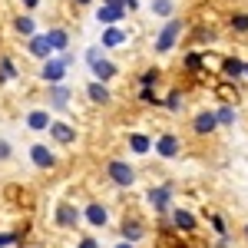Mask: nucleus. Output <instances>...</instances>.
I'll list each match as a JSON object with an SVG mask.
<instances>
[{
	"label": "nucleus",
	"instance_id": "38",
	"mask_svg": "<svg viewBox=\"0 0 248 248\" xmlns=\"http://www.w3.org/2000/svg\"><path fill=\"white\" fill-rule=\"evenodd\" d=\"M20 3H23L27 10H37V7H40V0H20Z\"/></svg>",
	"mask_w": 248,
	"mask_h": 248
},
{
	"label": "nucleus",
	"instance_id": "26",
	"mask_svg": "<svg viewBox=\"0 0 248 248\" xmlns=\"http://www.w3.org/2000/svg\"><path fill=\"white\" fill-rule=\"evenodd\" d=\"M139 83H142V90H153L155 83H159V70H146V73H142V79H139Z\"/></svg>",
	"mask_w": 248,
	"mask_h": 248
},
{
	"label": "nucleus",
	"instance_id": "17",
	"mask_svg": "<svg viewBox=\"0 0 248 248\" xmlns=\"http://www.w3.org/2000/svg\"><path fill=\"white\" fill-rule=\"evenodd\" d=\"M215 126H218V119H215V113H209V109H205V113H199V116H195V123H192V129H195L199 136L215 133Z\"/></svg>",
	"mask_w": 248,
	"mask_h": 248
},
{
	"label": "nucleus",
	"instance_id": "40",
	"mask_svg": "<svg viewBox=\"0 0 248 248\" xmlns=\"http://www.w3.org/2000/svg\"><path fill=\"white\" fill-rule=\"evenodd\" d=\"M116 248H136V245H133V242H119Z\"/></svg>",
	"mask_w": 248,
	"mask_h": 248
},
{
	"label": "nucleus",
	"instance_id": "5",
	"mask_svg": "<svg viewBox=\"0 0 248 248\" xmlns=\"http://www.w3.org/2000/svg\"><path fill=\"white\" fill-rule=\"evenodd\" d=\"M53 218H57L60 229H77V222L83 218V215H79L77 205H70V202H60L57 212H53Z\"/></svg>",
	"mask_w": 248,
	"mask_h": 248
},
{
	"label": "nucleus",
	"instance_id": "14",
	"mask_svg": "<svg viewBox=\"0 0 248 248\" xmlns=\"http://www.w3.org/2000/svg\"><path fill=\"white\" fill-rule=\"evenodd\" d=\"M50 109H30L27 113V129H33V133H46L50 129Z\"/></svg>",
	"mask_w": 248,
	"mask_h": 248
},
{
	"label": "nucleus",
	"instance_id": "4",
	"mask_svg": "<svg viewBox=\"0 0 248 248\" xmlns=\"http://www.w3.org/2000/svg\"><path fill=\"white\" fill-rule=\"evenodd\" d=\"M96 20H99L103 27H116V23H123V20H126V7H116V3H99Z\"/></svg>",
	"mask_w": 248,
	"mask_h": 248
},
{
	"label": "nucleus",
	"instance_id": "28",
	"mask_svg": "<svg viewBox=\"0 0 248 248\" xmlns=\"http://www.w3.org/2000/svg\"><path fill=\"white\" fill-rule=\"evenodd\" d=\"M232 27H235L238 33H248V14H238V17H232Z\"/></svg>",
	"mask_w": 248,
	"mask_h": 248
},
{
	"label": "nucleus",
	"instance_id": "24",
	"mask_svg": "<svg viewBox=\"0 0 248 248\" xmlns=\"http://www.w3.org/2000/svg\"><path fill=\"white\" fill-rule=\"evenodd\" d=\"M7 79H17V66H14L10 57H0V86H3Z\"/></svg>",
	"mask_w": 248,
	"mask_h": 248
},
{
	"label": "nucleus",
	"instance_id": "6",
	"mask_svg": "<svg viewBox=\"0 0 248 248\" xmlns=\"http://www.w3.org/2000/svg\"><path fill=\"white\" fill-rule=\"evenodd\" d=\"M30 162H33L37 169H53V166H57V155L50 153V146L33 142V146H30Z\"/></svg>",
	"mask_w": 248,
	"mask_h": 248
},
{
	"label": "nucleus",
	"instance_id": "34",
	"mask_svg": "<svg viewBox=\"0 0 248 248\" xmlns=\"http://www.w3.org/2000/svg\"><path fill=\"white\" fill-rule=\"evenodd\" d=\"M212 229H215V232H222V235H225V222H222L218 215H212Z\"/></svg>",
	"mask_w": 248,
	"mask_h": 248
},
{
	"label": "nucleus",
	"instance_id": "20",
	"mask_svg": "<svg viewBox=\"0 0 248 248\" xmlns=\"http://www.w3.org/2000/svg\"><path fill=\"white\" fill-rule=\"evenodd\" d=\"M142 235H146V229H142L136 218H126V222H123V242H133V245H136Z\"/></svg>",
	"mask_w": 248,
	"mask_h": 248
},
{
	"label": "nucleus",
	"instance_id": "8",
	"mask_svg": "<svg viewBox=\"0 0 248 248\" xmlns=\"http://www.w3.org/2000/svg\"><path fill=\"white\" fill-rule=\"evenodd\" d=\"M146 199H149V205H153L159 215L162 212H169V202H172V189L169 186H155V189H149L146 192Z\"/></svg>",
	"mask_w": 248,
	"mask_h": 248
},
{
	"label": "nucleus",
	"instance_id": "32",
	"mask_svg": "<svg viewBox=\"0 0 248 248\" xmlns=\"http://www.w3.org/2000/svg\"><path fill=\"white\" fill-rule=\"evenodd\" d=\"M96 57H103V46H90V50H86V63H93Z\"/></svg>",
	"mask_w": 248,
	"mask_h": 248
},
{
	"label": "nucleus",
	"instance_id": "16",
	"mask_svg": "<svg viewBox=\"0 0 248 248\" xmlns=\"http://www.w3.org/2000/svg\"><path fill=\"white\" fill-rule=\"evenodd\" d=\"M126 43V30L116 23V27H103V50H113V46H123Z\"/></svg>",
	"mask_w": 248,
	"mask_h": 248
},
{
	"label": "nucleus",
	"instance_id": "10",
	"mask_svg": "<svg viewBox=\"0 0 248 248\" xmlns=\"http://www.w3.org/2000/svg\"><path fill=\"white\" fill-rule=\"evenodd\" d=\"M27 53L33 60H50L53 57V50H50V43L43 33H33V37H27Z\"/></svg>",
	"mask_w": 248,
	"mask_h": 248
},
{
	"label": "nucleus",
	"instance_id": "11",
	"mask_svg": "<svg viewBox=\"0 0 248 248\" xmlns=\"http://www.w3.org/2000/svg\"><path fill=\"white\" fill-rule=\"evenodd\" d=\"M70 99H73V90L66 83H53L50 86V109H66Z\"/></svg>",
	"mask_w": 248,
	"mask_h": 248
},
{
	"label": "nucleus",
	"instance_id": "3",
	"mask_svg": "<svg viewBox=\"0 0 248 248\" xmlns=\"http://www.w3.org/2000/svg\"><path fill=\"white\" fill-rule=\"evenodd\" d=\"M63 77H66V66H63V60H60V57L43 60V66H40V79H46V83L53 86V83H63Z\"/></svg>",
	"mask_w": 248,
	"mask_h": 248
},
{
	"label": "nucleus",
	"instance_id": "25",
	"mask_svg": "<svg viewBox=\"0 0 248 248\" xmlns=\"http://www.w3.org/2000/svg\"><path fill=\"white\" fill-rule=\"evenodd\" d=\"M222 70H225V77H242V73H245V63H242V60H235V57H229Z\"/></svg>",
	"mask_w": 248,
	"mask_h": 248
},
{
	"label": "nucleus",
	"instance_id": "36",
	"mask_svg": "<svg viewBox=\"0 0 248 248\" xmlns=\"http://www.w3.org/2000/svg\"><path fill=\"white\" fill-rule=\"evenodd\" d=\"M10 242H17V235H7V232H3V235H0V248H7Z\"/></svg>",
	"mask_w": 248,
	"mask_h": 248
},
{
	"label": "nucleus",
	"instance_id": "27",
	"mask_svg": "<svg viewBox=\"0 0 248 248\" xmlns=\"http://www.w3.org/2000/svg\"><path fill=\"white\" fill-rule=\"evenodd\" d=\"M215 119H218L222 126H232V123H235V109H232V106H222V109L215 113Z\"/></svg>",
	"mask_w": 248,
	"mask_h": 248
},
{
	"label": "nucleus",
	"instance_id": "42",
	"mask_svg": "<svg viewBox=\"0 0 248 248\" xmlns=\"http://www.w3.org/2000/svg\"><path fill=\"white\" fill-rule=\"evenodd\" d=\"M245 77H248V63H245Z\"/></svg>",
	"mask_w": 248,
	"mask_h": 248
},
{
	"label": "nucleus",
	"instance_id": "31",
	"mask_svg": "<svg viewBox=\"0 0 248 248\" xmlns=\"http://www.w3.org/2000/svg\"><path fill=\"white\" fill-rule=\"evenodd\" d=\"M186 66H189V70H199V66H202V57H199V53H189V57H186Z\"/></svg>",
	"mask_w": 248,
	"mask_h": 248
},
{
	"label": "nucleus",
	"instance_id": "15",
	"mask_svg": "<svg viewBox=\"0 0 248 248\" xmlns=\"http://www.w3.org/2000/svg\"><path fill=\"white\" fill-rule=\"evenodd\" d=\"M43 37H46V43H50V50H53V53H66V46H70V33H66V30L50 27Z\"/></svg>",
	"mask_w": 248,
	"mask_h": 248
},
{
	"label": "nucleus",
	"instance_id": "35",
	"mask_svg": "<svg viewBox=\"0 0 248 248\" xmlns=\"http://www.w3.org/2000/svg\"><path fill=\"white\" fill-rule=\"evenodd\" d=\"M77 248H99V242H96V238H79Z\"/></svg>",
	"mask_w": 248,
	"mask_h": 248
},
{
	"label": "nucleus",
	"instance_id": "18",
	"mask_svg": "<svg viewBox=\"0 0 248 248\" xmlns=\"http://www.w3.org/2000/svg\"><path fill=\"white\" fill-rule=\"evenodd\" d=\"M86 96L93 99L96 106H106V103L113 99V96H109V90H106V83H99V79H93V83L86 86Z\"/></svg>",
	"mask_w": 248,
	"mask_h": 248
},
{
	"label": "nucleus",
	"instance_id": "33",
	"mask_svg": "<svg viewBox=\"0 0 248 248\" xmlns=\"http://www.w3.org/2000/svg\"><path fill=\"white\" fill-rule=\"evenodd\" d=\"M139 99H142V103H155V106H159V99H155L153 90H142V93H139Z\"/></svg>",
	"mask_w": 248,
	"mask_h": 248
},
{
	"label": "nucleus",
	"instance_id": "37",
	"mask_svg": "<svg viewBox=\"0 0 248 248\" xmlns=\"http://www.w3.org/2000/svg\"><path fill=\"white\" fill-rule=\"evenodd\" d=\"M123 7H126V14H133V10H139V0H123Z\"/></svg>",
	"mask_w": 248,
	"mask_h": 248
},
{
	"label": "nucleus",
	"instance_id": "19",
	"mask_svg": "<svg viewBox=\"0 0 248 248\" xmlns=\"http://www.w3.org/2000/svg\"><path fill=\"white\" fill-rule=\"evenodd\" d=\"M172 225H175L179 232H192V229H195V215L186 212V209H175V212H172Z\"/></svg>",
	"mask_w": 248,
	"mask_h": 248
},
{
	"label": "nucleus",
	"instance_id": "21",
	"mask_svg": "<svg viewBox=\"0 0 248 248\" xmlns=\"http://www.w3.org/2000/svg\"><path fill=\"white\" fill-rule=\"evenodd\" d=\"M14 30H17L20 37H33V33H37V20L30 17V14H20V17L14 20Z\"/></svg>",
	"mask_w": 248,
	"mask_h": 248
},
{
	"label": "nucleus",
	"instance_id": "13",
	"mask_svg": "<svg viewBox=\"0 0 248 248\" xmlns=\"http://www.w3.org/2000/svg\"><path fill=\"white\" fill-rule=\"evenodd\" d=\"M90 70H93V77L99 79V83H106V79H113L119 70H116V63L113 60H106V57H96L93 63H90Z\"/></svg>",
	"mask_w": 248,
	"mask_h": 248
},
{
	"label": "nucleus",
	"instance_id": "12",
	"mask_svg": "<svg viewBox=\"0 0 248 248\" xmlns=\"http://www.w3.org/2000/svg\"><path fill=\"white\" fill-rule=\"evenodd\" d=\"M79 215H83L90 225H96V229H103V225L109 222V209H106V205H99V202H90V205L79 212Z\"/></svg>",
	"mask_w": 248,
	"mask_h": 248
},
{
	"label": "nucleus",
	"instance_id": "39",
	"mask_svg": "<svg viewBox=\"0 0 248 248\" xmlns=\"http://www.w3.org/2000/svg\"><path fill=\"white\" fill-rule=\"evenodd\" d=\"M73 3H77V7H90L93 0H73Z\"/></svg>",
	"mask_w": 248,
	"mask_h": 248
},
{
	"label": "nucleus",
	"instance_id": "30",
	"mask_svg": "<svg viewBox=\"0 0 248 248\" xmlns=\"http://www.w3.org/2000/svg\"><path fill=\"white\" fill-rule=\"evenodd\" d=\"M10 155H14V146H10L7 139H0V162H7Z\"/></svg>",
	"mask_w": 248,
	"mask_h": 248
},
{
	"label": "nucleus",
	"instance_id": "43",
	"mask_svg": "<svg viewBox=\"0 0 248 248\" xmlns=\"http://www.w3.org/2000/svg\"><path fill=\"white\" fill-rule=\"evenodd\" d=\"M245 235H248V225H245Z\"/></svg>",
	"mask_w": 248,
	"mask_h": 248
},
{
	"label": "nucleus",
	"instance_id": "9",
	"mask_svg": "<svg viewBox=\"0 0 248 248\" xmlns=\"http://www.w3.org/2000/svg\"><path fill=\"white\" fill-rule=\"evenodd\" d=\"M46 133H50V139L60 142V146H73V142H77V129H73V126H66V123H57V119L50 123V129H46Z\"/></svg>",
	"mask_w": 248,
	"mask_h": 248
},
{
	"label": "nucleus",
	"instance_id": "22",
	"mask_svg": "<svg viewBox=\"0 0 248 248\" xmlns=\"http://www.w3.org/2000/svg\"><path fill=\"white\" fill-rule=\"evenodd\" d=\"M129 149H133L136 155H146L149 149H153V139L142 133H129Z\"/></svg>",
	"mask_w": 248,
	"mask_h": 248
},
{
	"label": "nucleus",
	"instance_id": "41",
	"mask_svg": "<svg viewBox=\"0 0 248 248\" xmlns=\"http://www.w3.org/2000/svg\"><path fill=\"white\" fill-rule=\"evenodd\" d=\"M103 3H116V7H123V0H103Z\"/></svg>",
	"mask_w": 248,
	"mask_h": 248
},
{
	"label": "nucleus",
	"instance_id": "23",
	"mask_svg": "<svg viewBox=\"0 0 248 248\" xmlns=\"http://www.w3.org/2000/svg\"><path fill=\"white\" fill-rule=\"evenodd\" d=\"M149 10H153L155 17L169 20L172 14H175V0H149Z\"/></svg>",
	"mask_w": 248,
	"mask_h": 248
},
{
	"label": "nucleus",
	"instance_id": "7",
	"mask_svg": "<svg viewBox=\"0 0 248 248\" xmlns=\"http://www.w3.org/2000/svg\"><path fill=\"white\" fill-rule=\"evenodd\" d=\"M153 146H155V153L162 155V159H175V155L182 153V142H179L172 133H162V136L153 142Z\"/></svg>",
	"mask_w": 248,
	"mask_h": 248
},
{
	"label": "nucleus",
	"instance_id": "29",
	"mask_svg": "<svg viewBox=\"0 0 248 248\" xmlns=\"http://www.w3.org/2000/svg\"><path fill=\"white\" fill-rule=\"evenodd\" d=\"M166 106H169V109H182V93H179V90H172L169 99H166Z\"/></svg>",
	"mask_w": 248,
	"mask_h": 248
},
{
	"label": "nucleus",
	"instance_id": "1",
	"mask_svg": "<svg viewBox=\"0 0 248 248\" xmlns=\"http://www.w3.org/2000/svg\"><path fill=\"white\" fill-rule=\"evenodd\" d=\"M106 175H109V182L119 186V189H133L136 186V169L129 162H123V159H109L106 162Z\"/></svg>",
	"mask_w": 248,
	"mask_h": 248
},
{
	"label": "nucleus",
	"instance_id": "2",
	"mask_svg": "<svg viewBox=\"0 0 248 248\" xmlns=\"http://www.w3.org/2000/svg\"><path fill=\"white\" fill-rule=\"evenodd\" d=\"M179 37H182V20L169 17V20H166V27L155 33V53H169Z\"/></svg>",
	"mask_w": 248,
	"mask_h": 248
}]
</instances>
